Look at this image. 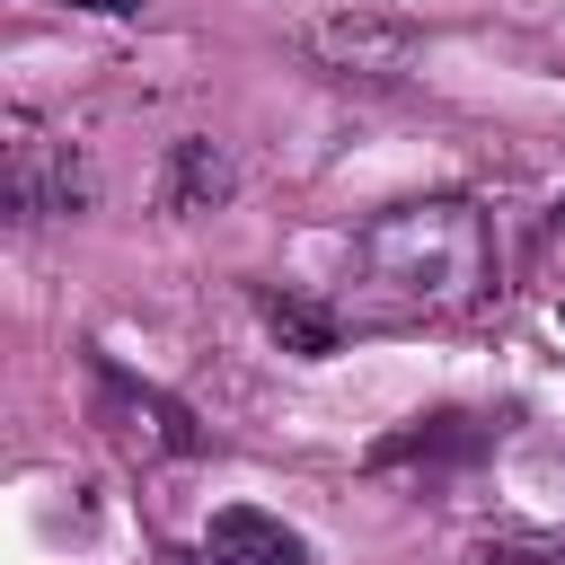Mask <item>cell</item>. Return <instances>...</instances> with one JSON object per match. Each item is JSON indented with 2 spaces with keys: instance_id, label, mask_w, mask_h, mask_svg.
Segmentation results:
<instances>
[{
  "instance_id": "obj_1",
  "label": "cell",
  "mask_w": 565,
  "mask_h": 565,
  "mask_svg": "<svg viewBox=\"0 0 565 565\" xmlns=\"http://www.w3.org/2000/svg\"><path fill=\"white\" fill-rule=\"evenodd\" d=\"M494 300V221L468 194H406L344 247V327H433Z\"/></svg>"
},
{
  "instance_id": "obj_2",
  "label": "cell",
  "mask_w": 565,
  "mask_h": 565,
  "mask_svg": "<svg viewBox=\"0 0 565 565\" xmlns=\"http://www.w3.org/2000/svg\"><path fill=\"white\" fill-rule=\"evenodd\" d=\"M88 415L106 424V441L124 450V459H194L203 450V424H194V406H177L168 388H150V380H132L115 353H88Z\"/></svg>"
},
{
  "instance_id": "obj_3",
  "label": "cell",
  "mask_w": 565,
  "mask_h": 565,
  "mask_svg": "<svg viewBox=\"0 0 565 565\" xmlns=\"http://www.w3.org/2000/svg\"><path fill=\"white\" fill-rule=\"evenodd\" d=\"M0 194H9V221H18V230H44V221H79V212L97 203V177H88V159H79L62 132H44L35 115H9Z\"/></svg>"
},
{
  "instance_id": "obj_4",
  "label": "cell",
  "mask_w": 565,
  "mask_h": 565,
  "mask_svg": "<svg viewBox=\"0 0 565 565\" xmlns=\"http://www.w3.org/2000/svg\"><path fill=\"white\" fill-rule=\"evenodd\" d=\"M300 53H309L318 71H335V79H406L415 53H424V26L397 18V9L344 0V9H327V18L300 26Z\"/></svg>"
},
{
  "instance_id": "obj_5",
  "label": "cell",
  "mask_w": 565,
  "mask_h": 565,
  "mask_svg": "<svg viewBox=\"0 0 565 565\" xmlns=\"http://www.w3.org/2000/svg\"><path fill=\"white\" fill-rule=\"evenodd\" d=\"M203 556H221V565H309V539H300L282 512L221 503V512H212V530H203Z\"/></svg>"
},
{
  "instance_id": "obj_6",
  "label": "cell",
  "mask_w": 565,
  "mask_h": 565,
  "mask_svg": "<svg viewBox=\"0 0 565 565\" xmlns=\"http://www.w3.org/2000/svg\"><path fill=\"white\" fill-rule=\"evenodd\" d=\"M256 318H265V335H274L282 353H300V362H327L335 335H344V309H335V300H309V291H256Z\"/></svg>"
},
{
  "instance_id": "obj_7",
  "label": "cell",
  "mask_w": 565,
  "mask_h": 565,
  "mask_svg": "<svg viewBox=\"0 0 565 565\" xmlns=\"http://www.w3.org/2000/svg\"><path fill=\"white\" fill-rule=\"evenodd\" d=\"M230 185H238V168H230V150L212 132H185L168 150V203L177 212H212V203H230Z\"/></svg>"
},
{
  "instance_id": "obj_8",
  "label": "cell",
  "mask_w": 565,
  "mask_h": 565,
  "mask_svg": "<svg viewBox=\"0 0 565 565\" xmlns=\"http://www.w3.org/2000/svg\"><path fill=\"white\" fill-rule=\"evenodd\" d=\"M62 9H97V18H141V0H62Z\"/></svg>"
},
{
  "instance_id": "obj_9",
  "label": "cell",
  "mask_w": 565,
  "mask_h": 565,
  "mask_svg": "<svg viewBox=\"0 0 565 565\" xmlns=\"http://www.w3.org/2000/svg\"><path fill=\"white\" fill-rule=\"evenodd\" d=\"M185 565H221V556H185Z\"/></svg>"
},
{
  "instance_id": "obj_10",
  "label": "cell",
  "mask_w": 565,
  "mask_h": 565,
  "mask_svg": "<svg viewBox=\"0 0 565 565\" xmlns=\"http://www.w3.org/2000/svg\"><path fill=\"white\" fill-rule=\"evenodd\" d=\"M556 327H565V300H556Z\"/></svg>"
}]
</instances>
